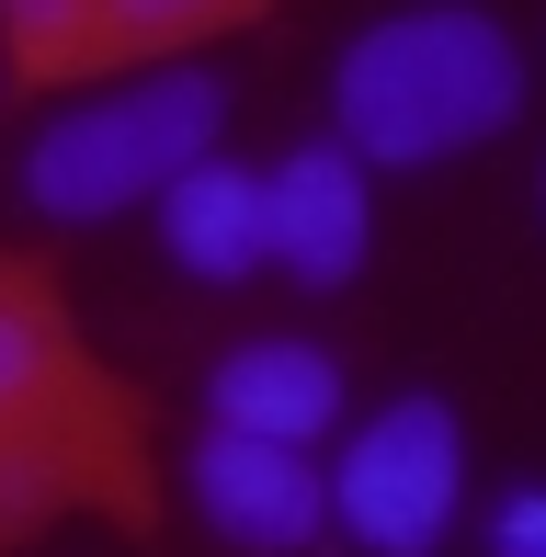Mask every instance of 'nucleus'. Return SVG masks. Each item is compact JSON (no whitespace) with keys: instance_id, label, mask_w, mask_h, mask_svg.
I'll list each match as a JSON object with an SVG mask.
<instances>
[{"instance_id":"obj_6","label":"nucleus","mask_w":546,"mask_h":557,"mask_svg":"<svg viewBox=\"0 0 546 557\" xmlns=\"http://www.w3.org/2000/svg\"><path fill=\"white\" fill-rule=\"evenodd\" d=\"M376 250V194H364L353 148H285L262 171V262H285L296 285H353Z\"/></svg>"},{"instance_id":"obj_1","label":"nucleus","mask_w":546,"mask_h":557,"mask_svg":"<svg viewBox=\"0 0 546 557\" xmlns=\"http://www.w3.org/2000/svg\"><path fill=\"white\" fill-rule=\"evenodd\" d=\"M58 512L148 523V433L137 398L91 364L58 285L0 262V557L35 546Z\"/></svg>"},{"instance_id":"obj_2","label":"nucleus","mask_w":546,"mask_h":557,"mask_svg":"<svg viewBox=\"0 0 546 557\" xmlns=\"http://www.w3.org/2000/svg\"><path fill=\"white\" fill-rule=\"evenodd\" d=\"M331 114H342V148L364 171L456 160V148H489L524 114V46L479 0H421V12H387L342 46Z\"/></svg>"},{"instance_id":"obj_3","label":"nucleus","mask_w":546,"mask_h":557,"mask_svg":"<svg viewBox=\"0 0 546 557\" xmlns=\"http://www.w3.org/2000/svg\"><path fill=\"white\" fill-rule=\"evenodd\" d=\"M228 137V81L216 69H148V81L103 91V103H69L58 125H35L23 148V206L35 216H137L183 183L194 160H216Z\"/></svg>"},{"instance_id":"obj_11","label":"nucleus","mask_w":546,"mask_h":557,"mask_svg":"<svg viewBox=\"0 0 546 557\" xmlns=\"http://www.w3.org/2000/svg\"><path fill=\"white\" fill-rule=\"evenodd\" d=\"M489 557H546V490H512L489 512Z\"/></svg>"},{"instance_id":"obj_10","label":"nucleus","mask_w":546,"mask_h":557,"mask_svg":"<svg viewBox=\"0 0 546 557\" xmlns=\"http://www.w3.org/2000/svg\"><path fill=\"white\" fill-rule=\"evenodd\" d=\"M0 23H12V58L35 69V81H69V69H80V0H0Z\"/></svg>"},{"instance_id":"obj_7","label":"nucleus","mask_w":546,"mask_h":557,"mask_svg":"<svg viewBox=\"0 0 546 557\" xmlns=\"http://www.w3.org/2000/svg\"><path fill=\"white\" fill-rule=\"evenodd\" d=\"M206 410L216 433H251V444H319L342 421V364L319 342H239L206 375Z\"/></svg>"},{"instance_id":"obj_12","label":"nucleus","mask_w":546,"mask_h":557,"mask_svg":"<svg viewBox=\"0 0 546 557\" xmlns=\"http://www.w3.org/2000/svg\"><path fill=\"white\" fill-rule=\"evenodd\" d=\"M535 216H546V171H535Z\"/></svg>"},{"instance_id":"obj_9","label":"nucleus","mask_w":546,"mask_h":557,"mask_svg":"<svg viewBox=\"0 0 546 557\" xmlns=\"http://www.w3.org/2000/svg\"><path fill=\"white\" fill-rule=\"evenodd\" d=\"M262 0H80V69H114V58H160L183 35H228L251 23Z\"/></svg>"},{"instance_id":"obj_4","label":"nucleus","mask_w":546,"mask_h":557,"mask_svg":"<svg viewBox=\"0 0 546 557\" xmlns=\"http://www.w3.org/2000/svg\"><path fill=\"white\" fill-rule=\"evenodd\" d=\"M467 500V433L444 398H387L331 467V523L376 557H433Z\"/></svg>"},{"instance_id":"obj_5","label":"nucleus","mask_w":546,"mask_h":557,"mask_svg":"<svg viewBox=\"0 0 546 557\" xmlns=\"http://www.w3.org/2000/svg\"><path fill=\"white\" fill-rule=\"evenodd\" d=\"M183 478H194V512H206L239 557H308L331 535V467H308V444L206 433L183 455Z\"/></svg>"},{"instance_id":"obj_8","label":"nucleus","mask_w":546,"mask_h":557,"mask_svg":"<svg viewBox=\"0 0 546 557\" xmlns=\"http://www.w3.org/2000/svg\"><path fill=\"white\" fill-rule=\"evenodd\" d=\"M160 239H171V262H183L194 285H239V273H262V171L194 160L183 183L160 194Z\"/></svg>"}]
</instances>
